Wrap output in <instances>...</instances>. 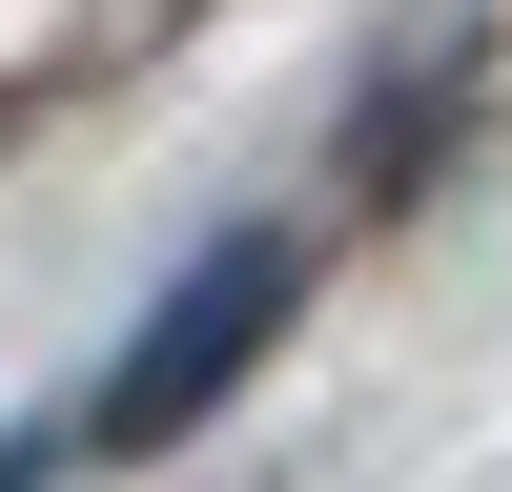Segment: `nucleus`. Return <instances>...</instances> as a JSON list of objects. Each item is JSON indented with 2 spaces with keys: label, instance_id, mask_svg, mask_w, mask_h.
<instances>
[{
  "label": "nucleus",
  "instance_id": "f257e3e1",
  "mask_svg": "<svg viewBox=\"0 0 512 492\" xmlns=\"http://www.w3.org/2000/svg\"><path fill=\"white\" fill-rule=\"evenodd\" d=\"M287 308H308V246H287V226H226V246L144 308V349L62 410V451H164V431H205V410L267 369V328H287Z\"/></svg>",
  "mask_w": 512,
  "mask_h": 492
}]
</instances>
